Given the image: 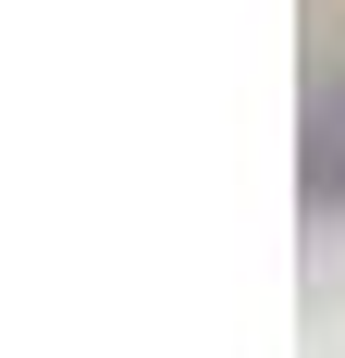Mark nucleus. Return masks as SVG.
Returning <instances> with one entry per match:
<instances>
[{
  "instance_id": "1",
  "label": "nucleus",
  "mask_w": 345,
  "mask_h": 358,
  "mask_svg": "<svg viewBox=\"0 0 345 358\" xmlns=\"http://www.w3.org/2000/svg\"><path fill=\"white\" fill-rule=\"evenodd\" d=\"M296 185H309V210H345V74L309 99V148H296Z\"/></svg>"
}]
</instances>
